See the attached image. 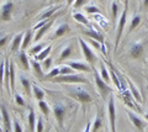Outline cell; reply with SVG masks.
Returning <instances> with one entry per match:
<instances>
[{"instance_id": "obj_3", "label": "cell", "mask_w": 148, "mask_h": 132, "mask_svg": "<svg viewBox=\"0 0 148 132\" xmlns=\"http://www.w3.org/2000/svg\"><path fill=\"white\" fill-rule=\"evenodd\" d=\"M51 81L53 83H64V84H89L86 78L78 74H66V75H58L56 78H52Z\"/></svg>"}, {"instance_id": "obj_28", "label": "cell", "mask_w": 148, "mask_h": 132, "mask_svg": "<svg viewBox=\"0 0 148 132\" xmlns=\"http://www.w3.org/2000/svg\"><path fill=\"white\" fill-rule=\"evenodd\" d=\"M10 90L11 95H15V64L10 62Z\"/></svg>"}, {"instance_id": "obj_45", "label": "cell", "mask_w": 148, "mask_h": 132, "mask_svg": "<svg viewBox=\"0 0 148 132\" xmlns=\"http://www.w3.org/2000/svg\"><path fill=\"white\" fill-rule=\"evenodd\" d=\"M36 132H43V122H42V119H41V117H37Z\"/></svg>"}, {"instance_id": "obj_42", "label": "cell", "mask_w": 148, "mask_h": 132, "mask_svg": "<svg viewBox=\"0 0 148 132\" xmlns=\"http://www.w3.org/2000/svg\"><path fill=\"white\" fill-rule=\"evenodd\" d=\"M43 63H42V69L43 70H48L49 68H51V66H52V58L51 57H47L45 61H42Z\"/></svg>"}, {"instance_id": "obj_46", "label": "cell", "mask_w": 148, "mask_h": 132, "mask_svg": "<svg viewBox=\"0 0 148 132\" xmlns=\"http://www.w3.org/2000/svg\"><path fill=\"white\" fill-rule=\"evenodd\" d=\"M89 1V0H75L74 1V9H80L82 6H84V5H86V3Z\"/></svg>"}, {"instance_id": "obj_26", "label": "cell", "mask_w": 148, "mask_h": 132, "mask_svg": "<svg viewBox=\"0 0 148 132\" xmlns=\"http://www.w3.org/2000/svg\"><path fill=\"white\" fill-rule=\"evenodd\" d=\"M51 49H52V46L51 44H48V46H46L45 49H42L37 56H35V60H37L38 62L41 61H45L47 57H49V53H51Z\"/></svg>"}, {"instance_id": "obj_39", "label": "cell", "mask_w": 148, "mask_h": 132, "mask_svg": "<svg viewBox=\"0 0 148 132\" xmlns=\"http://www.w3.org/2000/svg\"><path fill=\"white\" fill-rule=\"evenodd\" d=\"M4 67H5V60L0 63V90L4 88Z\"/></svg>"}, {"instance_id": "obj_13", "label": "cell", "mask_w": 148, "mask_h": 132, "mask_svg": "<svg viewBox=\"0 0 148 132\" xmlns=\"http://www.w3.org/2000/svg\"><path fill=\"white\" fill-rule=\"evenodd\" d=\"M57 16H58V15H53V16L49 19V21L47 22V24H45L42 27H40V29L37 30V34L35 35V40H34L35 42H38V41H40L41 38H42L46 34H47V31L51 29V27H52L53 22L56 21V19H57Z\"/></svg>"}, {"instance_id": "obj_37", "label": "cell", "mask_w": 148, "mask_h": 132, "mask_svg": "<svg viewBox=\"0 0 148 132\" xmlns=\"http://www.w3.org/2000/svg\"><path fill=\"white\" fill-rule=\"evenodd\" d=\"M45 48V44L43 43H38V44H36V46H34L31 49H30V54L31 56H37L42 49Z\"/></svg>"}, {"instance_id": "obj_56", "label": "cell", "mask_w": 148, "mask_h": 132, "mask_svg": "<svg viewBox=\"0 0 148 132\" xmlns=\"http://www.w3.org/2000/svg\"><path fill=\"white\" fill-rule=\"evenodd\" d=\"M100 1H103V0H100Z\"/></svg>"}, {"instance_id": "obj_20", "label": "cell", "mask_w": 148, "mask_h": 132, "mask_svg": "<svg viewBox=\"0 0 148 132\" xmlns=\"http://www.w3.org/2000/svg\"><path fill=\"white\" fill-rule=\"evenodd\" d=\"M31 67H32V70H34L35 75L40 80H45V75H43V69H42V66L40 64V62L37 60H31Z\"/></svg>"}, {"instance_id": "obj_17", "label": "cell", "mask_w": 148, "mask_h": 132, "mask_svg": "<svg viewBox=\"0 0 148 132\" xmlns=\"http://www.w3.org/2000/svg\"><path fill=\"white\" fill-rule=\"evenodd\" d=\"M59 9H61V5H52V6H49L47 8L46 10L41 14V15L38 16V21H42V20H48L51 19L56 12H57Z\"/></svg>"}, {"instance_id": "obj_18", "label": "cell", "mask_w": 148, "mask_h": 132, "mask_svg": "<svg viewBox=\"0 0 148 132\" xmlns=\"http://www.w3.org/2000/svg\"><path fill=\"white\" fill-rule=\"evenodd\" d=\"M4 79H5V89L11 95L10 90V61L5 58V67H4Z\"/></svg>"}, {"instance_id": "obj_2", "label": "cell", "mask_w": 148, "mask_h": 132, "mask_svg": "<svg viewBox=\"0 0 148 132\" xmlns=\"http://www.w3.org/2000/svg\"><path fill=\"white\" fill-rule=\"evenodd\" d=\"M125 1V8H123V11L120 16V20H119V24H117V31H116V38H115V47H114V51H116L119 44H120V41H121V37L123 35V29H125V25L127 22V12H128V0H123Z\"/></svg>"}, {"instance_id": "obj_14", "label": "cell", "mask_w": 148, "mask_h": 132, "mask_svg": "<svg viewBox=\"0 0 148 132\" xmlns=\"http://www.w3.org/2000/svg\"><path fill=\"white\" fill-rule=\"evenodd\" d=\"M121 93H122V99H123V101H125V104H126L127 106L132 107V109H136L138 112H142L141 109H140V105H138V103L136 101L135 99H133L132 94L130 93L128 88H127L126 90H123V92H121Z\"/></svg>"}, {"instance_id": "obj_51", "label": "cell", "mask_w": 148, "mask_h": 132, "mask_svg": "<svg viewBox=\"0 0 148 132\" xmlns=\"http://www.w3.org/2000/svg\"><path fill=\"white\" fill-rule=\"evenodd\" d=\"M145 119H146V120L148 121V111H147V112L145 114Z\"/></svg>"}, {"instance_id": "obj_35", "label": "cell", "mask_w": 148, "mask_h": 132, "mask_svg": "<svg viewBox=\"0 0 148 132\" xmlns=\"http://www.w3.org/2000/svg\"><path fill=\"white\" fill-rule=\"evenodd\" d=\"M117 12H119V1L114 0V1L111 3V19L114 21L116 20V17H117Z\"/></svg>"}, {"instance_id": "obj_50", "label": "cell", "mask_w": 148, "mask_h": 132, "mask_svg": "<svg viewBox=\"0 0 148 132\" xmlns=\"http://www.w3.org/2000/svg\"><path fill=\"white\" fill-rule=\"evenodd\" d=\"M74 1L75 0H67V5H72V4H74Z\"/></svg>"}, {"instance_id": "obj_25", "label": "cell", "mask_w": 148, "mask_h": 132, "mask_svg": "<svg viewBox=\"0 0 148 132\" xmlns=\"http://www.w3.org/2000/svg\"><path fill=\"white\" fill-rule=\"evenodd\" d=\"M20 81H21V85H22V88H24L26 95H27V96H30L32 86H31V83H30L29 78H26L24 74H20Z\"/></svg>"}, {"instance_id": "obj_43", "label": "cell", "mask_w": 148, "mask_h": 132, "mask_svg": "<svg viewBox=\"0 0 148 132\" xmlns=\"http://www.w3.org/2000/svg\"><path fill=\"white\" fill-rule=\"evenodd\" d=\"M14 99H15V103L18 106H25V100L20 94H15L14 95Z\"/></svg>"}, {"instance_id": "obj_27", "label": "cell", "mask_w": 148, "mask_h": 132, "mask_svg": "<svg viewBox=\"0 0 148 132\" xmlns=\"http://www.w3.org/2000/svg\"><path fill=\"white\" fill-rule=\"evenodd\" d=\"M32 30H27L25 35H24V38H22V43H21V49H26L29 47V44L31 43V41L34 40L32 38Z\"/></svg>"}, {"instance_id": "obj_12", "label": "cell", "mask_w": 148, "mask_h": 132, "mask_svg": "<svg viewBox=\"0 0 148 132\" xmlns=\"http://www.w3.org/2000/svg\"><path fill=\"white\" fill-rule=\"evenodd\" d=\"M0 112H1L3 116V127H4V132H11V119L10 115H9V111L6 106L4 104H0Z\"/></svg>"}, {"instance_id": "obj_5", "label": "cell", "mask_w": 148, "mask_h": 132, "mask_svg": "<svg viewBox=\"0 0 148 132\" xmlns=\"http://www.w3.org/2000/svg\"><path fill=\"white\" fill-rule=\"evenodd\" d=\"M108 115H109L111 132H116V106H115L114 94H111L108 99Z\"/></svg>"}, {"instance_id": "obj_7", "label": "cell", "mask_w": 148, "mask_h": 132, "mask_svg": "<svg viewBox=\"0 0 148 132\" xmlns=\"http://www.w3.org/2000/svg\"><path fill=\"white\" fill-rule=\"evenodd\" d=\"M66 112H67V106L63 103L58 101L53 104V114L59 129H64V116H66Z\"/></svg>"}, {"instance_id": "obj_30", "label": "cell", "mask_w": 148, "mask_h": 132, "mask_svg": "<svg viewBox=\"0 0 148 132\" xmlns=\"http://www.w3.org/2000/svg\"><path fill=\"white\" fill-rule=\"evenodd\" d=\"M32 92H34L35 99L37 100V101H41V100H43V99H45V92L40 88L38 85H36V84L32 85Z\"/></svg>"}, {"instance_id": "obj_38", "label": "cell", "mask_w": 148, "mask_h": 132, "mask_svg": "<svg viewBox=\"0 0 148 132\" xmlns=\"http://www.w3.org/2000/svg\"><path fill=\"white\" fill-rule=\"evenodd\" d=\"M61 68V72H59V75H66V74H73V72L74 69L73 68H71L68 64H64L62 67H59Z\"/></svg>"}, {"instance_id": "obj_53", "label": "cell", "mask_w": 148, "mask_h": 132, "mask_svg": "<svg viewBox=\"0 0 148 132\" xmlns=\"http://www.w3.org/2000/svg\"><path fill=\"white\" fill-rule=\"evenodd\" d=\"M54 1H56V3H62L63 0H54Z\"/></svg>"}, {"instance_id": "obj_47", "label": "cell", "mask_w": 148, "mask_h": 132, "mask_svg": "<svg viewBox=\"0 0 148 132\" xmlns=\"http://www.w3.org/2000/svg\"><path fill=\"white\" fill-rule=\"evenodd\" d=\"M89 43L91 44L92 47H95L96 49H100V48H101V43L99 42V41H96V40H92V38H90V40H89Z\"/></svg>"}, {"instance_id": "obj_11", "label": "cell", "mask_w": 148, "mask_h": 132, "mask_svg": "<svg viewBox=\"0 0 148 132\" xmlns=\"http://www.w3.org/2000/svg\"><path fill=\"white\" fill-rule=\"evenodd\" d=\"M80 32H82V34H84L85 36H88L89 38H92V40L99 41L100 43H104V41H105V36H104V34L99 32L98 30L92 29V27H88V29H84V27H83V29L80 30Z\"/></svg>"}, {"instance_id": "obj_23", "label": "cell", "mask_w": 148, "mask_h": 132, "mask_svg": "<svg viewBox=\"0 0 148 132\" xmlns=\"http://www.w3.org/2000/svg\"><path fill=\"white\" fill-rule=\"evenodd\" d=\"M72 53H73V46H72V43L66 44V46L63 47L61 54H59V60H58V61L62 62V61L68 60V58L72 56Z\"/></svg>"}, {"instance_id": "obj_15", "label": "cell", "mask_w": 148, "mask_h": 132, "mask_svg": "<svg viewBox=\"0 0 148 132\" xmlns=\"http://www.w3.org/2000/svg\"><path fill=\"white\" fill-rule=\"evenodd\" d=\"M66 64H68L71 68H73L74 70H78V72H86V73H89L91 72L94 68H92L90 64H88V63H83V62H68L66 63Z\"/></svg>"}, {"instance_id": "obj_41", "label": "cell", "mask_w": 148, "mask_h": 132, "mask_svg": "<svg viewBox=\"0 0 148 132\" xmlns=\"http://www.w3.org/2000/svg\"><path fill=\"white\" fill-rule=\"evenodd\" d=\"M84 10H85L88 14H100L99 8L95 6V5H86Z\"/></svg>"}, {"instance_id": "obj_1", "label": "cell", "mask_w": 148, "mask_h": 132, "mask_svg": "<svg viewBox=\"0 0 148 132\" xmlns=\"http://www.w3.org/2000/svg\"><path fill=\"white\" fill-rule=\"evenodd\" d=\"M67 93L69 96L74 98L75 100H78L80 104H83V105H86V104H89L92 101V96L91 94L88 92L86 89L82 88V86H78L77 84H71L67 88Z\"/></svg>"}, {"instance_id": "obj_34", "label": "cell", "mask_w": 148, "mask_h": 132, "mask_svg": "<svg viewBox=\"0 0 148 132\" xmlns=\"http://www.w3.org/2000/svg\"><path fill=\"white\" fill-rule=\"evenodd\" d=\"M38 107H40L41 112H42L46 117H48V115H49V107H48V104L46 103V101H43V100H41V101H38Z\"/></svg>"}, {"instance_id": "obj_16", "label": "cell", "mask_w": 148, "mask_h": 132, "mask_svg": "<svg viewBox=\"0 0 148 132\" xmlns=\"http://www.w3.org/2000/svg\"><path fill=\"white\" fill-rule=\"evenodd\" d=\"M69 31H71V27H69L68 24H66V22H63V24H59L57 27L54 29V32L52 35V38L57 40L59 37H62V36H64L66 34H68Z\"/></svg>"}, {"instance_id": "obj_33", "label": "cell", "mask_w": 148, "mask_h": 132, "mask_svg": "<svg viewBox=\"0 0 148 132\" xmlns=\"http://www.w3.org/2000/svg\"><path fill=\"white\" fill-rule=\"evenodd\" d=\"M73 17H74V20H75L77 22H79V24H82V25H84V26L89 25V21H88V19L84 15H83V14H80V12L73 14Z\"/></svg>"}, {"instance_id": "obj_32", "label": "cell", "mask_w": 148, "mask_h": 132, "mask_svg": "<svg viewBox=\"0 0 148 132\" xmlns=\"http://www.w3.org/2000/svg\"><path fill=\"white\" fill-rule=\"evenodd\" d=\"M141 24V16L140 15H135V16H132V19H131V24H130V27H128V30H127V34L130 32H132L133 30H136V27Z\"/></svg>"}, {"instance_id": "obj_10", "label": "cell", "mask_w": 148, "mask_h": 132, "mask_svg": "<svg viewBox=\"0 0 148 132\" xmlns=\"http://www.w3.org/2000/svg\"><path fill=\"white\" fill-rule=\"evenodd\" d=\"M12 10H14V3L11 0H6L5 3L1 5L0 9V19L1 21H10L12 17Z\"/></svg>"}, {"instance_id": "obj_22", "label": "cell", "mask_w": 148, "mask_h": 132, "mask_svg": "<svg viewBox=\"0 0 148 132\" xmlns=\"http://www.w3.org/2000/svg\"><path fill=\"white\" fill-rule=\"evenodd\" d=\"M127 88H128V90H130V93L132 94V96H133V99L136 100V101L138 103V104H141V103H143V99H142V96H141V94H140V92H138V89L136 88L135 85L132 84V81L131 80H128L127 79Z\"/></svg>"}, {"instance_id": "obj_24", "label": "cell", "mask_w": 148, "mask_h": 132, "mask_svg": "<svg viewBox=\"0 0 148 132\" xmlns=\"http://www.w3.org/2000/svg\"><path fill=\"white\" fill-rule=\"evenodd\" d=\"M18 61H20L21 66L25 70L30 69V61H29V58H27V54L25 53V49H21L20 53H18Z\"/></svg>"}, {"instance_id": "obj_21", "label": "cell", "mask_w": 148, "mask_h": 132, "mask_svg": "<svg viewBox=\"0 0 148 132\" xmlns=\"http://www.w3.org/2000/svg\"><path fill=\"white\" fill-rule=\"evenodd\" d=\"M104 127V122H103V119H101V114H100V110H98L96 112V116L94 119V122L91 124V131L90 132H99L100 129Z\"/></svg>"}, {"instance_id": "obj_36", "label": "cell", "mask_w": 148, "mask_h": 132, "mask_svg": "<svg viewBox=\"0 0 148 132\" xmlns=\"http://www.w3.org/2000/svg\"><path fill=\"white\" fill-rule=\"evenodd\" d=\"M59 72H61V68H59V67H54V68H52V69H51V70L47 73L46 78H47V79L56 78V77H58V75H59Z\"/></svg>"}, {"instance_id": "obj_54", "label": "cell", "mask_w": 148, "mask_h": 132, "mask_svg": "<svg viewBox=\"0 0 148 132\" xmlns=\"http://www.w3.org/2000/svg\"><path fill=\"white\" fill-rule=\"evenodd\" d=\"M0 132H4V130L1 129V126H0Z\"/></svg>"}, {"instance_id": "obj_6", "label": "cell", "mask_w": 148, "mask_h": 132, "mask_svg": "<svg viewBox=\"0 0 148 132\" xmlns=\"http://www.w3.org/2000/svg\"><path fill=\"white\" fill-rule=\"evenodd\" d=\"M78 41H79V44H80V48H82V52L83 54H84V58H85V61L88 64H90L92 68H94V64H95V62L96 60H98V57L95 56V53L94 51L91 49V47L86 42L83 38H78Z\"/></svg>"}, {"instance_id": "obj_49", "label": "cell", "mask_w": 148, "mask_h": 132, "mask_svg": "<svg viewBox=\"0 0 148 132\" xmlns=\"http://www.w3.org/2000/svg\"><path fill=\"white\" fill-rule=\"evenodd\" d=\"M143 9L145 11H148V0H143Z\"/></svg>"}, {"instance_id": "obj_44", "label": "cell", "mask_w": 148, "mask_h": 132, "mask_svg": "<svg viewBox=\"0 0 148 132\" xmlns=\"http://www.w3.org/2000/svg\"><path fill=\"white\" fill-rule=\"evenodd\" d=\"M9 40H10V36H0V48H3V47H5L8 42H9Z\"/></svg>"}, {"instance_id": "obj_31", "label": "cell", "mask_w": 148, "mask_h": 132, "mask_svg": "<svg viewBox=\"0 0 148 132\" xmlns=\"http://www.w3.org/2000/svg\"><path fill=\"white\" fill-rule=\"evenodd\" d=\"M99 74H100V77H101V78H103L108 84L110 83V78H111V77H110V73L108 72V69H106L104 62H100V73H99Z\"/></svg>"}, {"instance_id": "obj_8", "label": "cell", "mask_w": 148, "mask_h": 132, "mask_svg": "<svg viewBox=\"0 0 148 132\" xmlns=\"http://www.w3.org/2000/svg\"><path fill=\"white\" fill-rule=\"evenodd\" d=\"M126 112H127V116H128L130 121H131L132 124H133V126L136 127V131L137 132H145L146 131V127H147L146 120H143L142 117H140V116L137 115V114L130 111V110H126Z\"/></svg>"}, {"instance_id": "obj_52", "label": "cell", "mask_w": 148, "mask_h": 132, "mask_svg": "<svg viewBox=\"0 0 148 132\" xmlns=\"http://www.w3.org/2000/svg\"><path fill=\"white\" fill-rule=\"evenodd\" d=\"M0 122H3V116H1V112H0Z\"/></svg>"}, {"instance_id": "obj_48", "label": "cell", "mask_w": 148, "mask_h": 132, "mask_svg": "<svg viewBox=\"0 0 148 132\" xmlns=\"http://www.w3.org/2000/svg\"><path fill=\"white\" fill-rule=\"evenodd\" d=\"M91 124H92V122L90 120L86 122V126H85V129H84V132H90L91 131Z\"/></svg>"}, {"instance_id": "obj_4", "label": "cell", "mask_w": 148, "mask_h": 132, "mask_svg": "<svg viewBox=\"0 0 148 132\" xmlns=\"http://www.w3.org/2000/svg\"><path fill=\"white\" fill-rule=\"evenodd\" d=\"M94 78H95L96 89H98L100 96L103 98L104 100H108V98L110 96L111 94H112V89H111L110 86H109V84L106 83V81H105L103 78H101L99 73L95 70V68H94Z\"/></svg>"}, {"instance_id": "obj_40", "label": "cell", "mask_w": 148, "mask_h": 132, "mask_svg": "<svg viewBox=\"0 0 148 132\" xmlns=\"http://www.w3.org/2000/svg\"><path fill=\"white\" fill-rule=\"evenodd\" d=\"M12 131L14 132H24V130H22V126L20 124V121H18L16 117H14V120H12Z\"/></svg>"}, {"instance_id": "obj_19", "label": "cell", "mask_w": 148, "mask_h": 132, "mask_svg": "<svg viewBox=\"0 0 148 132\" xmlns=\"http://www.w3.org/2000/svg\"><path fill=\"white\" fill-rule=\"evenodd\" d=\"M24 35L25 32H20V34H17L15 37L12 38L11 41V46H10V52H17L18 49L21 48V43H22V38H24Z\"/></svg>"}, {"instance_id": "obj_55", "label": "cell", "mask_w": 148, "mask_h": 132, "mask_svg": "<svg viewBox=\"0 0 148 132\" xmlns=\"http://www.w3.org/2000/svg\"><path fill=\"white\" fill-rule=\"evenodd\" d=\"M116 1H120V0H116Z\"/></svg>"}, {"instance_id": "obj_9", "label": "cell", "mask_w": 148, "mask_h": 132, "mask_svg": "<svg viewBox=\"0 0 148 132\" xmlns=\"http://www.w3.org/2000/svg\"><path fill=\"white\" fill-rule=\"evenodd\" d=\"M143 52H145V44L140 41H136V42L131 43L128 49V53L133 60H141L143 57Z\"/></svg>"}, {"instance_id": "obj_29", "label": "cell", "mask_w": 148, "mask_h": 132, "mask_svg": "<svg viewBox=\"0 0 148 132\" xmlns=\"http://www.w3.org/2000/svg\"><path fill=\"white\" fill-rule=\"evenodd\" d=\"M27 119H29V126H30V132H35L36 130V126H35V122H36V115H35V111L34 109H29V116H27Z\"/></svg>"}]
</instances>
